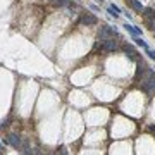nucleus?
I'll list each match as a JSON object with an SVG mask.
<instances>
[{"label": "nucleus", "mask_w": 155, "mask_h": 155, "mask_svg": "<svg viewBox=\"0 0 155 155\" xmlns=\"http://www.w3.org/2000/svg\"><path fill=\"white\" fill-rule=\"evenodd\" d=\"M122 52H124V54H126V55H128V57L131 59V60H135V62H138V60H140V59L136 57V55H138V54H136L135 47H133V45H129V43H126V45H124V47H122Z\"/></svg>", "instance_id": "39448f33"}, {"label": "nucleus", "mask_w": 155, "mask_h": 155, "mask_svg": "<svg viewBox=\"0 0 155 155\" xmlns=\"http://www.w3.org/2000/svg\"><path fill=\"white\" fill-rule=\"evenodd\" d=\"M90 9H91V10H95V12H100V7L95 5V3H91V5H90Z\"/></svg>", "instance_id": "f8f14e48"}, {"label": "nucleus", "mask_w": 155, "mask_h": 155, "mask_svg": "<svg viewBox=\"0 0 155 155\" xmlns=\"http://www.w3.org/2000/svg\"><path fill=\"white\" fill-rule=\"evenodd\" d=\"M54 5H59V7H69V9H74L76 3L73 0H50Z\"/></svg>", "instance_id": "0eeeda50"}, {"label": "nucleus", "mask_w": 155, "mask_h": 155, "mask_svg": "<svg viewBox=\"0 0 155 155\" xmlns=\"http://www.w3.org/2000/svg\"><path fill=\"white\" fill-rule=\"evenodd\" d=\"M154 33H155V29H154Z\"/></svg>", "instance_id": "4468645a"}, {"label": "nucleus", "mask_w": 155, "mask_h": 155, "mask_svg": "<svg viewBox=\"0 0 155 155\" xmlns=\"http://www.w3.org/2000/svg\"><path fill=\"white\" fill-rule=\"evenodd\" d=\"M143 12H145V17H147V19H150V21L155 19V10L152 9V7H145Z\"/></svg>", "instance_id": "6e6552de"}, {"label": "nucleus", "mask_w": 155, "mask_h": 155, "mask_svg": "<svg viewBox=\"0 0 155 155\" xmlns=\"http://www.w3.org/2000/svg\"><path fill=\"white\" fill-rule=\"evenodd\" d=\"M2 154H5V148H3V147H2V143H0V155Z\"/></svg>", "instance_id": "ddd939ff"}, {"label": "nucleus", "mask_w": 155, "mask_h": 155, "mask_svg": "<svg viewBox=\"0 0 155 155\" xmlns=\"http://www.w3.org/2000/svg\"><path fill=\"white\" fill-rule=\"evenodd\" d=\"M7 140H9V145L14 148V150H21L22 143H21V136L17 133H9L7 135Z\"/></svg>", "instance_id": "20e7f679"}, {"label": "nucleus", "mask_w": 155, "mask_h": 155, "mask_svg": "<svg viewBox=\"0 0 155 155\" xmlns=\"http://www.w3.org/2000/svg\"><path fill=\"white\" fill-rule=\"evenodd\" d=\"M95 50L102 52V54H109V52H116L117 50V41L114 38L109 40H98L95 45Z\"/></svg>", "instance_id": "f257e3e1"}, {"label": "nucleus", "mask_w": 155, "mask_h": 155, "mask_svg": "<svg viewBox=\"0 0 155 155\" xmlns=\"http://www.w3.org/2000/svg\"><path fill=\"white\" fill-rule=\"evenodd\" d=\"M129 2H131V5H133V7H135L136 10H140V12H141V10H143V9H145V7H143V5H141V3H140V0H129Z\"/></svg>", "instance_id": "9d476101"}, {"label": "nucleus", "mask_w": 155, "mask_h": 155, "mask_svg": "<svg viewBox=\"0 0 155 155\" xmlns=\"http://www.w3.org/2000/svg\"><path fill=\"white\" fill-rule=\"evenodd\" d=\"M116 36V29L110 28V26H102L98 29V40H109Z\"/></svg>", "instance_id": "7ed1b4c3"}, {"label": "nucleus", "mask_w": 155, "mask_h": 155, "mask_svg": "<svg viewBox=\"0 0 155 155\" xmlns=\"http://www.w3.org/2000/svg\"><path fill=\"white\" fill-rule=\"evenodd\" d=\"M129 35H133V36H141V28H136L133 24H128V22H124V26H122Z\"/></svg>", "instance_id": "423d86ee"}, {"label": "nucleus", "mask_w": 155, "mask_h": 155, "mask_svg": "<svg viewBox=\"0 0 155 155\" xmlns=\"http://www.w3.org/2000/svg\"><path fill=\"white\" fill-rule=\"evenodd\" d=\"M135 41L138 47H141V48H145V50H148V43L145 41L143 38H140V36H135Z\"/></svg>", "instance_id": "1a4fd4ad"}, {"label": "nucleus", "mask_w": 155, "mask_h": 155, "mask_svg": "<svg viewBox=\"0 0 155 155\" xmlns=\"http://www.w3.org/2000/svg\"><path fill=\"white\" fill-rule=\"evenodd\" d=\"M109 7H110V9H112V10H114V12H116V14H122V10H121V9H119V7H117L116 3H110V5H109Z\"/></svg>", "instance_id": "9b49d317"}, {"label": "nucleus", "mask_w": 155, "mask_h": 155, "mask_svg": "<svg viewBox=\"0 0 155 155\" xmlns=\"http://www.w3.org/2000/svg\"><path fill=\"white\" fill-rule=\"evenodd\" d=\"M97 22H98L97 16H93V14H90V12L79 14V24H83V26H95Z\"/></svg>", "instance_id": "f03ea898"}]
</instances>
